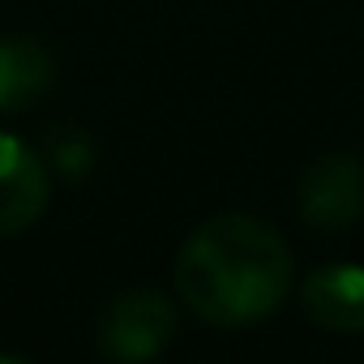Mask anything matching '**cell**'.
I'll return each instance as SVG.
<instances>
[{"label": "cell", "instance_id": "4", "mask_svg": "<svg viewBox=\"0 0 364 364\" xmlns=\"http://www.w3.org/2000/svg\"><path fill=\"white\" fill-rule=\"evenodd\" d=\"M48 193L52 180L43 159L14 133H0V236L26 232L43 215Z\"/></svg>", "mask_w": 364, "mask_h": 364}, {"label": "cell", "instance_id": "1", "mask_svg": "<svg viewBox=\"0 0 364 364\" xmlns=\"http://www.w3.org/2000/svg\"><path fill=\"white\" fill-rule=\"evenodd\" d=\"M291 279L287 240L253 215L202 223L176 257V296L210 326L262 321L287 300Z\"/></svg>", "mask_w": 364, "mask_h": 364}, {"label": "cell", "instance_id": "6", "mask_svg": "<svg viewBox=\"0 0 364 364\" xmlns=\"http://www.w3.org/2000/svg\"><path fill=\"white\" fill-rule=\"evenodd\" d=\"M56 82V65L35 39H0V112L39 103Z\"/></svg>", "mask_w": 364, "mask_h": 364}, {"label": "cell", "instance_id": "5", "mask_svg": "<svg viewBox=\"0 0 364 364\" xmlns=\"http://www.w3.org/2000/svg\"><path fill=\"white\" fill-rule=\"evenodd\" d=\"M304 313L334 334L364 330V266H321L304 279Z\"/></svg>", "mask_w": 364, "mask_h": 364}, {"label": "cell", "instance_id": "2", "mask_svg": "<svg viewBox=\"0 0 364 364\" xmlns=\"http://www.w3.org/2000/svg\"><path fill=\"white\" fill-rule=\"evenodd\" d=\"M176 334V309L163 291L137 287L107 300L99 317V351L112 360H154Z\"/></svg>", "mask_w": 364, "mask_h": 364}, {"label": "cell", "instance_id": "7", "mask_svg": "<svg viewBox=\"0 0 364 364\" xmlns=\"http://www.w3.org/2000/svg\"><path fill=\"white\" fill-rule=\"evenodd\" d=\"M52 159H56V167H60L65 176H86L90 163H95V146H90L77 129H69V133H60V137L52 141Z\"/></svg>", "mask_w": 364, "mask_h": 364}, {"label": "cell", "instance_id": "3", "mask_svg": "<svg viewBox=\"0 0 364 364\" xmlns=\"http://www.w3.org/2000/svg\"><path fill=\"white\" fill-rule=\"evenodd\" d=\"M300 215L321 232H347L364 219V163L355 154H321L300 171Z\"/></svg>", "mask_w": 364, "mask_h": 364}]
</instances>
